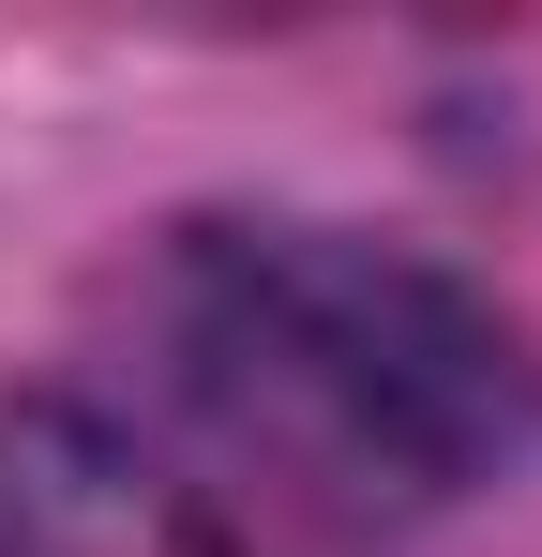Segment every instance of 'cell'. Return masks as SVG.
I'll return each mask as SVG.
<instances>
[{"label": "cell", "mask_w": 542, "mask_h": 557, "mask_svg": "<svg viewBox=\"0 0 542 557\" xmlns=\"http://www.w3.org/2000/svg\"><path fill=\"white\" fill-rule=\"evenodd\" d=\"M0 557H242L226 512L61 392L0 407Z\"/></svg>", "instance_id": "7a4b0ae2"}, {"label": "cell", "mask_w": 542, "mask_h": 557, "mask_svg": "<svg viewBox=\"0 0 542 557\" xmlns=\"http://www.w3.org/2000/svg\"><path fill=\"white\" fill-rule=\"evenodd\" d=\"M136 347L181 422L317 528H422L542 437L528 332L467 272L317 211L167 226L136 257Z\"/></svg>", "instance_id": "6da1fadb"}]
</instances>
